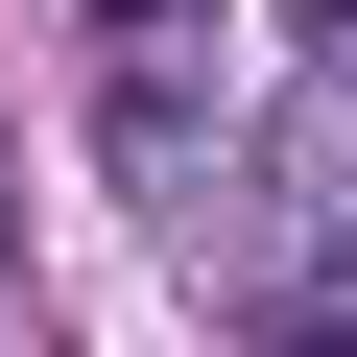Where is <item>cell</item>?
Segmentation results:
<instances>
[{
    "instance_id": "6da1fadb",
    "label": "cell",
    "mask_w": 357,
    "mask_h": 357,
    "mask_svg": "<svg viewBox=\"0 0 357 357\" xmlns=\"http://www.w3.org/2000/svg\"><path fill=\"white\" fill-rule=\"evenodd\" d=\"M286 238H310V262H357V72H310V96H286Z\"/></svg>"
}]
</instances>
